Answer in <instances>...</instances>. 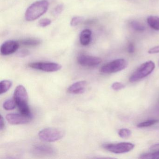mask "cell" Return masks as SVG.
<instances>
[{
    "label": "cell",
    "instance_id": "obj_1",
    "mask_svg": "<svg viewBox=\"0 0 159 159\" xmlns=\"http://www.w3.org/2000/svg\"><path fill=\"white\" fill-rule=\"evenodd\" d=\"M14 99L20 113L24 115H32L28 104V94L23 85H19L16 88L14 93Z\"/></svg>",
    "mask_w": 159,
    "mask_h": 159
},
{
    "label": "cell",
    "instance_id": "obj_2",
    "mask_svg": "<svg viewBox=\"0 0 159 159\" xmlns=\"http://www.w3.org/2000/svg\"><path fill=\"white\" fill-rule=\"evenodd\" d=\"M49 2L47 0H40L31 4L26 11L25 18L29 22L35 21L47 11Z\"/></svg>",
    "mask_w": 159,
    "mask_h": 159
},
{
    "label": "cell",
    "instance_id": "obj_3",
    "mask_svg": "<svg viewBox=\"0 0 159 159\" xmlns=\"http://www.w3.org/2000/svg\"><path fill=\"white\" fill-rule=\"evenodd\" d=\"M155 67V64L152 61L143 63L131 75L129 81L134 83L145 78L153 71Z\"/></svg>",
    "mask_w": 159,
    "mask_h": 159
},
{
    "label": "cell",
    "instance_id": "obj_4",
    "mask_svg": "<svg viewBox=\"0 0 159 159\" xmlns=\"http://www.w3.org/2000/svg\"><path fill=\"white\" fill-rule=\"evenodd\" d=\"M64 131L56 128H44L39 133V137L42 141L47 142H53L61 139L64 136Z\"/></svg>",
    "mask_w": 159,
    "mask_h": 159
},
{
    "label": "cell",
    "instance_id": "obj_5",
    "mask_svg": "<svg viewBox=\"0 0 159 159\" xmlns=\"http://www.w3.org/2000/svg\"><path fill=\"white\" fill-rule=\"evenodd\" d=\"M127 66V62L125 59H116L103 66L100 72L105 74L116 73L124 69Z\"/></svg>",
    "mask_w": 159,
    "mask_h": 159
},
{
    "label": "cell",
    "instance_id": "obj_6",
    "mask_svg": "<svg viewBox=\"0 0 159 159\" xmlns=\"http://www.w3.org/2000/svg\"><path fill=\"white\" fill-rule=\"evenodd\" d=\"M134 145L130 142H121L117 144H108L103 145V148L111 152L114 153H123L132 150Z\"/></svg>",
    "mask_w": 159,
    "mask_h": 159
},
{
    "label": "cell",
    "instance_id": "obj_7",
    "mask_svg": "<svg viewBox=\"0 0 159 159\" xmlns=\"http://www.w3.org/2000/svg\"><path fill=\"white\" fill-rule=\"evenodd\" d=\"M29 66L34 69L45 71V72H55L62 68L60 64L52 62H35L29 64Z\"/></svg>",
    "mask_w": 159,
    "mask_h": 159
},
{
    "label": "cell",
    "instance_id": "obj_8",
    "mask_svg": "<svg viewBox=\"0 0 159 159\" xmlns=\"http://www.w3.org/2000/svg\"><path fill=\"white\" fill-rule=\"evenodd\" d=\"M32 118V115L28 116L21 113H9L6 116V120L11 125L26 124L31 121Z\"/></svg>",
    "mask_w": 159,
    "mask_h": 159
},
{
    "label": "cell",
    "instance_id": "obj_9",
    "mask_svg": "<svg viewBox=\"0 0 159 159\" xmlns=\"http://www.w3.org/2000/svg\"><path fill=\"white\" fill-rule=\"evenodd\" d=\"M78 63L81 66L86 67H95L102 62V59L97 57L81 54L77 57Z\"/></svg>",
    "mask_w": 159,
    "mask_h": 159
},
{
    "label": "cell",
    "instance_id": "obj_10",
    "mask_svg": "<svg viewBox=\"0 0 159 159\" xmlns=\"http://www.w3.org/2000/svg\"><path fill=\"white\" fill-rule=\"evenodd\" d=\"M20 43L15 40H8L5 42L1 47V53L2 55L12 54L16 52L19 48Z\"/></svg>",
    "mask_w": 159,
    "mask_h": 159
},
{
    "label": "cell",
    "instance_id": "obj_11",
    "mask_svg": "<svg viewBox=\"0 0 159 159\" xmlns=\"http://www.w3.org/2000/svg\"><path fill=\"white\" fill-rule=\"evenodd\" d=\"M33 152L35 154L41 155H52L55 153V149L52 146L38 145L34 146Z\"/></svg>",
    "mask_w": 159,
    "mask_h": 159
},
{
    "label": "cell",
    "instance_id": "obj_12",
    "mask_svg": "<svg viewBox=\"0 0 159 159\" xmlns=\"http://www.w3.org/2000/svg\"><path fill=\"white\" fill-rule=\"evenodd\" d=\"M87 83L85 81H80L73 84L68 88V93L72 94L83 93L86 89Z\"/></svg>",
    "mask_w": 159,
    "mask_h": 159
},
{
    "label": "cell",
    "instance_id": "obj_13",
    "mask_svg": "<svg viewBox=\"0 0 159 159\" xmlns=\"http://www.w3.org/2000/svg\"><path fill=\"white\" fill-rule=\"evenodd\" d=\"M92 32L90 30L85 29L80 34V42L83 46H87L92 40Z\"/></svg>",
    "mask_w": 159,
    "mask_h": 159
},
{
    "label": "cell",
    "instance_id": "obj_14",
    "mask_svg": "<svg viewBox=\"0 0 159 159\" xmlns=\"http://www.w3.org/2000/svg\"><path fill=\"white\" fill-rule=\"evenodd\" d=\"M147 22L150 27L156 30H159V17L151 16L147 19Z\"/></svg>",
    "mask_w": 159,
    "mask_h": 159
},
{
    "label": "cell",
    "instance_id": "obj_15",
    "mask_svg": "<svg viewBox=\"0 0 159 159\" xmlns=\"http://www.w3.org/2000/svg\"><path fill=\"white\" fill-rule=\"evenodd\" d=\"M19 43L25 46H35L40 44L41 41L38 39H26L21 40Z\"/></svg>",
    "mask_w": 159,
    "mask_h": 159
},
{
    "label": "cell",
    "instance_id": "obj_16",
    "mask_svg": "<svg viewBox=\"0 0 159 159\" xmlns=\"http://www.w3.org/2000/svg\"><path fill=\"white\" fill-rule=\"evenodd\" d=\"M12 85V82L11 80H3L1 81L0 83V88H1L0 94L1 95L6 93L7 91H9Z\"/></svg>",
    "mask_w": 159,
    "mask_h": 159
},
{
    "label": "cell",
    "instance_id": "obj_17",
    "mask_svg": "<svg viewBox=\"0 0 159 159\" xmlns=\"http://www.w3.org/2000/svg\"><path fill=\"white\" fill-rule=\"evenodd\" d=\"M16 104L14 99H8L3 103V108L6 110H12L15 108Z\"/></svg>",
    "mask_w": 159,
    "mask_h": 159
},
{
    "label": "cell",
    "instance_id": "obj_18",
    "mask_svg": "<svg viewBox=\"0 0 159 159\" xmlns=\"http://www.w3.org/2000/svg\"><path fill=\"white\" fill-rule=\"evenodd\" d=\"M139 158L143 159H159V150L144 153L140 155Z\"/></svg>",
    "mask_w": 159,
    "mask_h": 159
},
{
    "label": "cell",
    "instance_id": "obj_19",
    "mask_svg": "<svg viewBox=\"0 0 159 159\" xmlns=\"http://www.w3.org/2000/svg\"><path fill=\"white\" fill-rule=\"evenodd\" d=\"M131 27L138 32H143L146 30V27L142 24L137 21H132L130 23Z\"/></svg>",
    "mask_w": 159,
    "mask_h": 159
},
{
    "label": "cell",
    "instance_id": "obj_20",
    "mask_svg": "<svg viewBox=\"0 0 159 159\" xmlns=\"http://www.w3.org/2000/svg\"><path fill=\"white\" fill-rule=\"evenodd\" d=\"M159 120H149L142 122L137 125V126L139 128H143V127H149L152 126L158 122Z\"/></svg>",
    "mask_w": 159,
    "mask_h": 159
},
{
    "label": "cell",
    "instance_id": "obj_21",
    "mask_svg": "<svg viewBox=\"0 0 159 159\" xmlns=\"http://www.w3.org/2000/svg\"><path fill=\"white\" fill-rule=\"evenodd\" d=\"M118 134H119V136L122 138L126 139L128 138L131 136L132 132L129 129L123 128L119 131Z\"/></svg>",
    "mask_w": 159,
    "mask_h": 159
},
{
    "label": "cell",
    "instance_id": "obj_22",
    "mask_svg": "<svg viewBox=\"0 0 159 159\" xmlns=\"http://www.w3.org/2000/svg\"><path fill=\"white\" fill-rule=\"evenodd\" d=\"M83 18L81 16H75L71 19L70 21V25L72 27H75L81 23Z\"/></svg>",
    "mask_w": 159,
    "mask_h": 159
},
{
    "label": "cell",
    "instance_id": "obj_23",
    "mask_svg": "<svg viewBox=\"0 0 159 159\" xmlns=\"http://www.w3.org/2000/svg\"><path fill=\"white\" fill-rule=\"evenodd\" d=\"M51 23H52V21L48 18L41 19L39 22V25L41 27H45L47 26L50 25Z\"/></svg>",
    "mask_w": 159,
    "mask_h": 159
},
{
    "label": "cell",
    "instance_id": "obj_24",
    "mask_svg": "<svg viewBox=\"0 0 159 159\" xmlns=\"http://www.w3.org/2000/svg\"><path fill=\"white\" fill-rule=\"evenodd\" d=\"M125 87V86L124 84L120 82H115L111 85V88L115 91H119L123 89Z\"/></svg>",
    "mask_w": 159,
    "mask_h": 159
},
{
    "label": "cell",
    "instance_id": "obj_25",
    "mask_svg": "<svg viewBox=\"0 0 159 159\" xmlns=\"http://www.w3.org/2000/svg\"><path fill=\"white\" fill-rule=\"evenodd\" d=\"M64 10V5L63 4H59L57 5L53 11V15L55 16H57L60 14Z\"/></svg>",
    "mask_w": 159,
    "mask_h": 159
},
{
    "label": "cell",
    "instance_id": "obj_26",
    "mask_svg": "<svg viewBox=\"0 0 159 159\" xmlns=\"http://www.w3.org/2000/svg\"><path fill=\"white\" fill-rule=\"evenodd\" d=\"M148 53L150 54H156L159 53V46H155L153 48H151L148 51Z\"/></svg>",
    "mask_w": 159,
    "mask_h": 159
},
{
    "label": "cell",
    "instance_id": "obj_27",
    "mask_svg": "<svg viewBox=\"0 0 159 159\" xmlns=\"http://www.w3.org/2000/svg\"><path fill=\"white\" fill-rule=\"evenodd\" d=\"M127 51L129 53H133L135 51V47L132 43H130L127 47Z\"/></svg>",
    "mask_w": 159,
    "mask_h": 159
},
{
    "label": "cell",
    "instance_id": "obj_28",
    "mask_svg": "<svg viewBox=\"0 0 159 159\" xmlns=\"http://www.w3.org/2000/svg\"><path fill=\"white\" fill-rule=\"evenodd\" d=\"M5 124L4 122V119L3 117L1 115V120H0V129L1 130H3L5 128Z\"/></svg>",
    "mask_w": 159,
    "mask_h": 159
},
{
    "label": "cell",
    "instance_id": "obj_29",
    "mask_svg": "<svg viewBox=\"0 0 159 159\" xmlns=\"http://www.w3.org/2000/svg\"><path fill=\"white\" fill-rule=\"evenodd\" d=\"M29 54V52L27 50H23L19 53V56L21 57H25L28 55Z\"/></svg>",
    "mask_w": 159,
    "mask_h": 159
},
{
    "label": "cell",
    "instance_id": "obj_30",
    "mask_svg": "<svg viewBox=\"0 0 159 159\" xmlns=\"http://www.w3.org/2000/svg\"><path fill=\"white\" fill-rule=\"evenodd\" d=\"M150 149L152 151H156L159 150V144H154L150 147Z\"/></svg>",
    "mask_w": 159,
    "mask_h": 159
}]
</instances>
